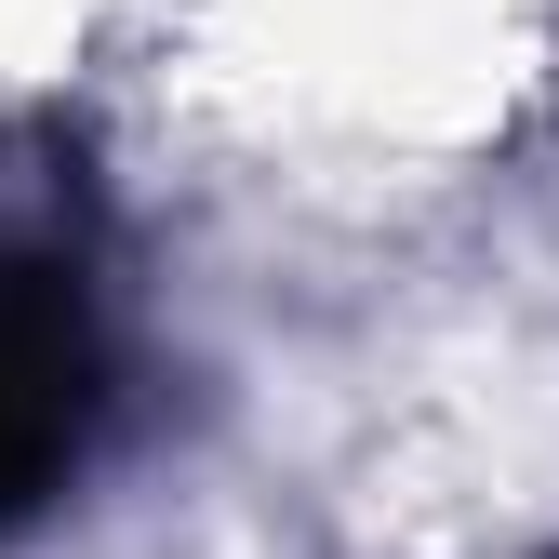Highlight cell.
Returning <instances> with one entry per match:
<instances>
[{
	"mask_svg": "<svg viewBox=\"0 0 559 559\" xmlns=\"http://www.w3.org/2000/svg\"><path fill=\"white\" fill-rule=\"evenodd\" d=\"M81 427H94V320L67 294V266L0 253V533L67 493Z\"/></svg>",
	"mask_w": 559,
	"mask_h": 559,
	"instance_id": "6da1fadb",
	"label": "cell"
}]
</instances>
